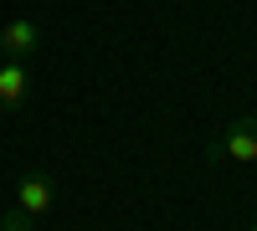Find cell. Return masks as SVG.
I'll list each match as a JSON object with an SVG mask.
<instances>
[{
  "instance_id": "obj_1",
  "label": "cell",
  "mask_w": 257,
  "mask_h": 231,
  "mask_svg": "<svg viewBox=\"0 0 257 231\" xmlns=\"http://www.w3.org/2000/svg\"><path fill=\"white\" fill-rule=\"evenodd\" d=\"M211 159H237V164H257V118H231L226 134L216 139Z\"/></svg>"
},
{
  "instance_id": "obj_2",
  "label": "cell",
  "mask_w": 257,
  "mask_h": 231,
  "mask_svg": "<svg viewBox=\"0 0 257 231\" xmlns=\"http://www.w3.org/2000/svg\"><path fill=\"white\" fill-rule=\"evenodd\" d=\"M52 205H57L52 180L41 175V170H26V175H21V185H16V211H21V216H31V221H41Z\"/></svg>"
},
{
  "instance_id": "obj_3",
  "label": "cell",
  "mask_w": 257,
  "mask_h": 231,
  "mask_svg": "<svg viewBox=\"0 0 257 231\" xmlns=\"http://www.w3.org/2000/svg\"><path fill=\"white\" fill-rule=\"evenodd\" d=\"M36 47H41V26L36 21H6L0 26V57L6 62H26V57H36Z\"/></svg>"
},
{
  "instance_id": "obj_4",
  "label": "cell",
  "mask_w": 257,
  "mask_h": 231,
  "mask_svg": "<svg viewBox=\"0 0 257 231\" xmlns=\"http://www.w3.org/2000/svg\"><path fill=\"white\" fill-rule=\"evenodd\" d=\"M31 93V67L26 62H0V108H21Z\"/></svg>"
},
{
  "instance_id": "obj_5",
  "label": "cell",
  "mask_w": 257,
  "mask_h": 231,
  "mask_svg": "<svg viewBox=\"0 0 257 231\" xmlns=\"http://www.w3.org/2000/svg\"><path fill=\"white\" fill-rule=\"evenodd\" d=\"M0 231H31V216H21V211H11L6 221H0Z\"/></svg>"
},
{
  "instance_id": "obj_6",
  "label": "cell",
  "mask_w": 257,
  "mask_h": 231,
  "mask_svg": "<svg viewBox=\"0 0 257 231\" xmlns=\"http://www.w3.org/2000/svg\"><path fill=\"white\" fill-rule=\"evenodd\" d=\"M0 62H6V57H0Z\"/></svg>"
},
{
  "instance_id": "obj_7",
  "label": "cell",
  "mask_w": 257,
  "mask_h": 231,
  "mask_svg": "<svg viewBox=\"0 0 257 231\" xmlns=\"http://www.w3.org/2000/svg\"><path fill=\"white\" fill-rule=\"evenodd\" d=\"M252 231H257V226H252Z\"/></svg>"
}]
</instances>
